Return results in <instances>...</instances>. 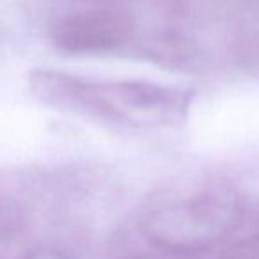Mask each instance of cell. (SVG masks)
Returning <instances> with one entry per match:
<instances>
[{"instance_id":"cell-1","label":"cell","mask_w":259,"mask_h":259,"mask_svg":"<svg viewBox=\"0 0 259 259\" xmlns=\"http://www.w3.org/2000/svg\"><path fill=\"white\" fill-rule=\"evenodd\" d=\"M29 89L48 108L134 134L181 128L195 103L190 87L142 78H100L52 68L30 71Z\"/></svg>"},{"instance_id":"cell-2","label":"cell","mask_w":259,"mask_h":259,"mask_svg":"<svg viewBox=\"0 0 259 259\" xmlns=\"http://www.w3.org/2000/svg\"><path fill=\"white\" fill-rule=\"evenodd\" d=\"M250 202L226 178L178 180L151 190L137 209V229L153 248L174 257H201L236 238Z\"/></svg>"},{"instance_id":"cell-3","label":"cell","mask_w":259,"mask_h":259,"mask_svg":"<svg viewBox=\"0 0 259 259\" xmlns=\"http://www.w3.org/2000/svg\"><path fill=\"white\" fill-rule=\"evenodd\" d=\"M55 16L48 29L50 43L69 55H110L139 41L137 13L122 2H83Z\"/></svg>"},{"instance_id":"cell-4","label":"cell","mask_w":259,"mask_h":259,"mask_svg":"<svg viewBox=\"0 0 259 259\" xmlns=\"http://www.w3.org/2000/svg\"><path fill=\"white\" fill-rule=\"evenodd\" d=\"M248 222L255 224L247 234H238L236 238L215 252L213 259H259V209L250 202Z\"/></svg>"},{"instance_id":"cell-5","label":"cell","mask_w":259,"mask_h":259,"mask_svg":"<svg viewBox=\"0 0 259 259\" xmlns=\"http://www.w3.org/2000/svg\"><path fill=\"white\" fill-rule=\"evenodd\" d=\"M22 222L23 217L18 206L11 199L0 195V243L11 240L15 234H18Z\"/></svg>"},{"instance_id":"cell-6","label":"cell","mask_w":259,"mask_h":259,"mask_svg":"<svg viewBox=\"0 0 259 259\" xmlns=\"http://www.w3.org/2000/svg\"><path fill=\"white\" fill-rule=\"evenodd\" d=\"M18 259H71V255L59 247L41 245V247H36V248H32V250L25 252V254Z\"/></svg>"},{"instance_id":"cell-7","label":"cell","mask_w":259,"mask_h":259,"mask_svg":"<svg viewBox=\"0 0 259 259\" xmlns=\"http://www.w3.org/2000/svg\"><path fill=\"white\" fill-rule=\"evenodd\" d=\"M78 2H122V0H78Z\"/></svg>"},{"instance_id":"cell-8","label":"cell","mask_w":259,"mask_h":259,"mask_svg":"<svg viewBox=\"0 0 259 259\" xmlns=\"http://www.w3.org/2000/svg\"><path fill=\"white\" fill-rule=\"evenodd\" d=\"M126 259H148V257H126Z\"/></svg>"}]
</instances>
